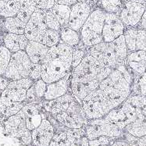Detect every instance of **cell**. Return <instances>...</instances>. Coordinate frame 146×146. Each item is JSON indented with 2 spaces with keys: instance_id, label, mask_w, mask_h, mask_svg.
I'll return each mask as SVG.
<instances>
[{
  "instance_id": "cell-1",
  "label": "cell",
  "mask_w": 146,
  "mask_h": 146,
  "mask_svg": "<svg viewBox=\"0 0 146 146\" xmlns=\"http://www.w3.org/2000/svg\"><path fill=\"white\" fill-rule=\"evenodd\" d=\"M134 73L126 63L113 69L110 74L93 91L102 108L105 115L118 107L132 92Z\"/></svg>"
},
{
  "instance_id": "cell-2",
  "label": "cell",
  "mask_w": 146,
  "mask_h": 146,
  "mask_svg": "<svg viewBox=\"0 0 146 146\" xmlns=\"http://www.w3.org/2000/svg\"><path fill=\"white\" fill-rule=\"evenodd\" d=\"M104 117L123 133L138 138L143 137L146 135V97L131 93Z\"/></svg>"
},
{
  "instance_id": "cell-3",
  "label": "cell",
  "mask_w": 146,
  "mask_h": 146,
  "mask_svg": "<svg viewBox=\"0 0 146 146\" xmlns=\"http://www.w3.org/2000/svg\"><path fill=\"white\" fill-rule=\"evenodd\" d=\"M112 70L104 63L87 53L81 63L72 70L70 92L82 102L88 95L98 88Z\"/></svg>"
},
{
  "instance_id": "cell-4",
  "label": "cell",
  "mask_w": 146,
  "mask_h": 146,
  "mask_svg": "<svg viewBox=\"0 0 146 146\" xmlns=\"http://www.w3.org/2000/svg\"><path fill=\"white\" fill-rule=\"evenodd\" d=\"M43 107L46 113L67 128H84L88 120L81 102L70 91L60 98L45 100Z\"/></svg>"
},
{
  "instance_id": "cell-5",
  "label": "cell",
  "mask_w": 146,
  "mask_h": 146,
  "mask_svg": "<svg viewBox=\"0 0 146 146\" xmlns=\"http://www.w3.org/2000/svg\"><path fill=\"white\" fill-rule=\"evenodd\" d=\"M74 48L60 41L49 48L40 64L42 79L47 84L56 81L72 71V52Z\"/></svg>"
},
{
  "instance_id": "cell-6",
  "label": "cell",
  "mask_w": 146,
  "mask_h": 146,
  "mask_svg": "<svg viewBox=\"0 0 146 146\" xmlns=\"http://www.w3.org/2000/svg\"><path fill=\"white\" fill-rule=\"evenodd\" d=\"M86 52L112 69L126 63L128 55V49L123 35L113 42H102L91 47H86Z\"/></svg>"
},
{
  "instance_id": "cell-7",
  "label": "cell",
  "mask_w": 146,
  "mask_h": 146,
  "mask_svg": "<svg viewBox=\"0 0 146 146\" xmlns=\"http://www.w3.org/2000/svg\"><path fill=\"white\" fill-rule=\"evenodd\" d=\"M106 12L101 8L93 9L80 31L81 42L85 47H91L103 42L102 29Z\"/></svg>"
},
{
  "instance_id": "cell-8",
  "label": "cell",
  "mask_w": 146,
  "mask_h": 146,
  "mask_svg": "<svg viewBox=\"0 0 146 146\" xmlns=\"http://www.w3.org/2000/svg\"><path fill=\"white\" fill-rule=\"evenodd\" d=\"M32 63L26 51H18L12 53L11 60L4 76L10 81L29 78Z\"/></svg>"
},
{
  "instance_id": "cell-9",
  "label": "cell",
  "mask_w": 146,
  "mask_h": 146,
  "mask_svg": "<svg viewBox=\"0 0 146 146\" xmlns=\"http://www.w3.org/2000/svg\"><path fill=\"white\" fill-rule=\"evenodd\" d=\"M84 128L89 140L96 139L101 136L117 137L123 133L116 125L105 119V117L99 119H88Z\"/></svg>"
},
{
  "instance_id": "cell-10",
  "label": "cell",
  "mask_w": 146,
  "mask_h": 146,
  "mask_svg": "<svg viewBox=\"0 0 146 146\" xmlns=\"http://www.w3.org/2000/svg\"><path fill=\"white\" fill-rule=\"evenodd\" d=\"M45 12L46 10L36 9L27 21L24 35L29 41L42 42L43 35L48 29L45 21Z\"/></svg>"
},
{
  "instance_id": "cell-11",
  "label": "cell",
  "mask_w": 146,
  "mask_h": 146,
  "mask_svg": "<svg viewBox=\"0 0 146 146\" xmlns=\"http://www.w3.org/2000/svg\"><path fill=\"white\" fill-rule=\"evenodd\" d=\"M146 9V4L127 0L123 2L119 18L127 28L137 27Z\"/></svg>"
},
{
  "instance_id": "cell-12",
  "label": "cell",
  "mask_w": 146,
  "mask_h": 146,
  "mask_svg": "<svg viewBox=\"0 0 146 146\" xmlns=\"http://www.w3.org/2000/svg\"><path fill=\"white\" fill-rule=\"evenodd\" d=\"M127 27L120 20L119 16L106 13L104 26L102 29L103 42H113L123 35Z\"/></svg>"
},
{
  "instance_id": "cell-13",
  "label": "cell",
  "mask_w": 146,
  "mask_h": 146,
  "mask_svg": "<svg viewBox=\"0 0 146 146\" xmlns=\"http://www.w3.org/2000/svg\"><path fill=\"white\" fill-rule=\"evenodd\" d=\"M3 127L7 135L17 141L31 131L27 129L25 116L22 110L13 116L6 118L3 122Z\"/></svg>"
},
{
  "instance_id": "cell-14",
  "label": "cell",
  "mask_w": 146,
  "mask_h": 146,
  "mask_svg": "<svg viewBox=\"0 0 146 146\" xmlns=\"http://www.w3.org/2000/svg\"><path fill=\"white\" fill-rule=\"evenodd\" d=\"M92 11V5L89 3L78 2L74 4L71 6L68 27L78 32H80Z\"/></svg>"
},
{
  "instance_id": "cell-15",
  "label": "cell",
  "mask_w": 146,
  "mask_h": 146,
  "mask_svg": "<svg viewBox=\"0 0 146 146\" xmlns=\"http://www.w3.org/2000/svg\"><path fill=\"white\" fill-rule=\"evenodd\" d=\"M56 133V130L47 117L42 119L41 124L31 131L33 146H48Z\"/></svg>"
},
{
  "instance_id": "cell-16",
  "label": "cell",
  "mask_w": 146,
  "mask_h": 146,
  "mask_svg": "<svg viewBox=\"0 0 146 146\" xmlns=\"http://www.w3.org/2000/svg\"><path fill=\"white\" fill-rule=\"evenodd\" d=\"M123 35L128 52L145 49L146 30L138 27H128Z\"/></svg>"
},
{
  "instance_id": "cell-17",
  "label": "cell",
  "mask_w": 146,
  "mask_h": 146,
  "mask_svg": "<svg viewBox=\"0 0 146 146\" xmlns=\"http://www.w3.org/2000/svg\"><path fill=\"white\" fill-rule=\"evenodd\" d=\"M70 74L71 72L64 78L48 84L44 96V100L46 101L53 100L64 96L68 92L70 91Z\"/></svg>"
},
{
  "instance_id": "cell-18",
  "label": "cell",
  "mask_w": 146,
  "mask_h": 146,
  "mask_svg": "<svg viewBox=\"0 0 146 146\" xmlns=\"http://www.w3.org/2000/svg\"><path fill=\"white\" fill-rule=\"evenodd\" d=\"M126 64L134 74L146 73V51L137 50L129 52Z\"/></svg>"
},
{
  "instance_id": "cell-19",
  "label": "cell",
  "mask_w": 146,
  "mask_h": 146,
  "mask_svg": "<svg viewBox=\"0 0 146 146\" xmlns=\"http://www.w3.org/2000/svg\"><path fill=\"white\" fill-rule=\"evenodd\" d=\"M29 42V39L25 35H17L9 32L3 38V45L12 53L21 50L25 51Z\"/></svg>"
},
{
  "instance_id": "cell-20",
  "label": "cell",
  "mask_w": 146,
  "mask_h": 146,
  "mask_svg": "<svg viewBox=\"0 0 146 146\" xmlns=\"http://www.w3.org/2000/svg\"><path fill=\"white\" fill-rule=\"evenodd\" d=\"M49 48L42 42L30 41L25 49L32 63H41L48 53Z\"/></svg>"
},
{
  "instance_id": "cell-21",
  "label": "cell",
  "mask_w": 146,
  "mask_h": 146,
  "mask_svg": "<svg viewBox=\"0 0 146 146\" xmlns=\"http://www.w3.org/2000/svg\"><path fill=\"white\" fill-rule=\"evenodd\" d=\"M60 33L61 41L73 48L78 46L81 43L80 32L73 30L68 26L61 27Z\"/></svg>"
},
{
  "instance_id": "cell-22",
  "label": "cell",
  "mask_w": 146,
  "mask_h": 146,
  "mask_svg": "<svg viewBox=\"0 0 146 146\" xmlns=\"http://www.w3.org/2000/svg\"><path fill=\"white\" fill-rule=\"evenodd\" d=\"M50 9L52 11L54 15L56 16V17L57 18L59 23L61 25V27L68 26L71 6L56 3L55 6Z\"/></svg>"
},
{
  "instance_id": "cell-23",
  "label": "cell",
  "mask_w": 146,
  "mask_h": 146,
  "mask_svg": "<svg viewBox=\"0 0 146 146\" xmlns=\"http://www.w3.org/2000/svg\"><path fill=\"white\" fill-rule=\"evenodd\" d=\"M37 9L35 0H21V9L17 13V17L20 20L27 24L31 16Z\"/></svg>"
},
{
  "instance_id": "cell-24",
  "label": "cell",
  "mask_w": 146,
  "mask_h": 146,
  "mask_svg": "<svg viewBox=\"0 0 146 146\" xmlns=\"http://www.w3.org/2000/svg\"><path fill=\"white\" fill-rule=\"evenodd\" d=\"M26 24V23L20 20L17 16L5 18L4 21V26L6 31L9 33L17 35H24Z\"/></svg>"
},
{
  "instance_id": "cell-25",
  "label": "cell",
  "mask_w": 146,
  "mask_h": 146,
  "mask_svg": "<svg viewBox=\"0 0 146 146\" xmlns=\"http://www.w3.org/2000/svg\"><path fill=\"white\" fill-rule=\"evenodd\" d=\"M110 146H138V137L128 133H123L119 136L111 137Z\"/></svg>"
},
{
  "instance_id": "cell-26",
  "label": "cell",
  "mask_w": 146,
  "mask_h": 146,
  "mask_svg": "<svg viewBox=\"0 0 146 146\" xmlns=\"http://www.w3.org/2000/svg\"><path fill=\"white\" fill-rule=\"evenodd\" d=\"M131 93L146 97V73L142 74H134Z\"/></svg>"
},
{
  "instance_id": "cell-27",
  "label": "cell",
  "mask_w": 146,
  "mask_h": 146,
  "mask_svg": "<svg viewBox=\"0 0 146 146\" xmlns=\"http://www.w3.org/2000/svg\"><path fill=\"white\" fill-rule=\"evenodd\" d=\"M101 9L106 13L119 15L123 2L121 0H99Z\"/></svg>"
},
{
  "instance_id": "cell-28",
  "label": "cell",
  "mask_w": 146,
  "mask_h": 146,
  "mask_svg": "<svg viewBox=\"0 0 146 146\" xmlns=\"http://www.w3.org/2000/svg\"><path fill=\"white\" fill-rule=\"evenodd\" d=\"M60 41H61V38H60V31L52 30V29L48 28L45 31V35H43L41 42L46 46H48V48H52L55 45H56Z\"/></svg>"
},
{
  "instance_id": "cell-29",
  "label": "cell",
  "mask_w": 146,
  "mask_h": 146,
  "mask_svg": "<svg viewBox=\"0 0 146 146\" xmlns=\"http://www.w3.org/2000/svg\"><path fill=\"white\" fill-rule=\"evenodd\" d=\"M21 0H10L5 6V8L0 13V16L3 17H16L21 9Z\"/></svg>"
},
{
  "instance_id": "cell-30",
  "label": "cell",
  "mask_w": 146,
  "mask_h": 146,
  "mask_svg": "<svg viewBox=\"0 0 146 146\" xmlns=\"http://www.w3.org/2000/svg\"><path fill=\"white\" fill-rule=\"evenodd\" d=\"M24 102H13L7 106L0 104V113L3 115L6 119L9 116L18 113L22 110V108L24 107Z\"/></svg>"
},
{
  "instance_id": "cell-31",
  "label": "cell",
  "mask_w": 146,
  "mask_h": 146,
  "mask_svg": "<svg viewBox=\"0 0 146 146\" xmlns=\"http://www.w3.org/2000/svg\"><path fill=\"white\" fill-rule=\"evenodd\" d=\"M12 52L4 45H0V75H4L11 60Z\"/></svg>"
},
{
  "instance_id": "cell-32",
  "label": "cell",
  "mask_w": 146,
  "mask_h": 146,
  "mask_svg": "<svg viewBox=\"0 0 146 146\" xmlns=\"http://www.w3.org/2000/svg\"><path fill=\"white\" fill-rule=\"evenodd\" d=\"M86 54L87 52L85 46L84 48L78 47V45L74 47L72 52V68L74 69L76 66H78L83 60L84 56H86Z\"/></svg>"
},
{
  "instance_id": "cell-33",
  "label": "cell",
  "mask_w": 146,
  "mask_h": 146,
  "mask_svg": "<svg viewBox=\"0 0 146 146\" xmlns=\"http://www.w3.org/2000/svg\"><path fill=\"white\" fill-rule=\"evenodd\" d=\"M35 81L31 78H22L17 81H10L8 85V88H23V89L28 90Z\"/></svg>"
},
{
  "instance_id": "cell-34",
  "label": "cell",
  "mask_w": 146,
  "mask_h": 146,
  "mask_svg": "<svg viewBox=\"0 0 146 146\" xmlns=\"http://www.w3.org/2000/svg\"><path fill=\"white\" fill-rule=\"evenodd\" d=\"M45 21L47 27L49 29L56 31H60L61 29V25L51 9L46 10L45 12Z\"/></svg>"
},
{
  "instance_id": "cell-35",
  "label": "cell",
  "mask_w": 146,
  "mask_h": 146,
  "mask_svg": "<svg viewBox=\"0 0 146 146\" xmlns=\"http://www.w3.org/2000/svg\"><path fill=\"white\" fill-rule=\"evenodd\" d=\"M47 84H48L43 81L42 78L34 82L36 96H37V98H38V100L44 99V96H45L46 88H47Z\"/></svg>"
},
{
  "instance_id": "cell-36",
  "label": "cell",
  "mask_w": 146,
  "mask_h": 146,
  "mask_svg": "<svg viewBox=\"0 0 146 146\" xmlns=\"http://www.w3.org/2000/svg\"><path fill=\"white\" fill-rule=\"evenodd\" d=\"M111 137L108 136H101L96 139L89 140V146H110Z\"/></svg>"
},
{
  "instance_id": "cell-37",
  "label": "cell",
  "mask_w": 146,
  "mask_h": 146,
  "mask_svg": "<svg viewBox=\"0 0 146 146\" xmlns=\"http://www.w3.org/2000/svg\"><path fill=\"white\" fill-rule=\"evenodd\" d=\"M41 78H42V66L40 63H32L29 78L35 81L38 79H41Z\"/></svg>"
},
{
  "instance_id": "cell-38",
  "label": "cell",
  "mask_w": 146,
  "mask_h": 146,
  "mask_svg": "<svg viewBox=\"0 0 146 146\" xmlns=\"http://www.w3.org/2000/svg\"><path fill=\"white\" fill-rule=\"evenodd\" d=\"M37 9H43V10H48L52 9L56 2L55 0H35Z\"/></svg>"
},
{
  "instance_id": "cell-39",
  "label": "cell",
  "mask_w": 146,
  "mask_h": 146,
  "mask_svg": "<svg viewBox=\"0 0 146 146\" xmlns=\"http://www.w3.org/2000/svg\"><path fill=\"white\" fill-rule=\"evenodd\" d=\"M39 101L38 98H37L36 96L35 90L33 84L31 87L27 91V95H26V100L24 102V103H29V102H34Z\"/></svg>"
},
{
  "instance_id": "cell-40",
  "label": "cell",
  "mask_w": 146,
  "mask_h": 146,
  "mask_svg": "<svg viewBox=\"0 0 146 146\" xmlns=\"http://www.w3.org/2000/svg\"><path fill=\"white\" fill-rule=\"evenodd\" d=\"M10 82V80L6 78L4 75H0V90L3 92L5 90L9 85V83Z\"/></svg>"
},
{
  "instance_id": "cell-41",
  "label": "cell",
  "mask_w": 146,
  "mask_h": 146,
  "mask_svg": "<svg viewBox=\"0 0 146 146\" xmlns=\"http://www.w3.org/2000/svg\"><path fill=\"white\" fill-rule=\"evenodd\" d=\"M56 4H61V5H66V6H72L74 4L78 3L77 0H55Z\"/></svg>"
},
{
  "instance_id": "cell-42",
  "label": "cell",
  "mask_w": 146,
  "mask_h": 146,
  "mask_svg": "<svg viewBox=\"0 0 146 146\" xmlns=\"http://www.w3.org/2000/svg\"><path fill=\"white\" fill-rule=\"evenodd\" d=\"M138 28H141V29H145L146 30V9L145 13H144L143 16H142V18L141 20V22L139 25L137 26Z\"/></svg>"
},
{
  "instance_id": "cell-43",
  "label": "cell",
  "mask_w": 146,
  "mask_h": 146,
  "mask_svg": "<svg viewBox=\"0 0 146 146\" xmlns=\"http://www.w3.org/2000/svg\"><path fill=\"white\" fill-rule=\"evenodd\" d=\"M138 146H146V135L138 138Z\"/></svg>"
},
{
  "instance_id": "cell-44",
  "label": "cell",
  "mask_w": 146,
  "mask_h": 146,
  "mask_svg": "<svg viewBox=\"0 0 146 146\" xmlns=\"http://www.w3.org/2000/svg\"><path fill=\"white\" fill-rule=\"evenodd\" d=\"M77 1L79 3H86L89 4H92V0H77Z\"/></svg>"
},
{
  "instance_id": "cell-45",
  "label": "cell",
  "mask_w": 146,
  "mask_h": 146,
  "mask_svg": "<svg viewBox=\"0 0 146 146\" xmlns=\"http://www.w3.org/2000/svg\"><path fill=\"white\" fill-rule=\"evenodd\" d=\"M121 1H123V2H125V1H127V0H121Z\"/></svg>"
},
{
  "instance_id": "cell-46",
  "label": "cell",
  "mask_w": 146,
  "mask_h": 146,
  "mask_svg": "<svg viewBox=\"0 0 146 146\" xmlns=\"http://www.w3.org/2000/svg\"><path fill=\"white\" fill-rule=\"evenodd\" d=\"M145 51H146V44H145Z\"/></svg>"
},
{
  "instance_id": "cell-47",
  "label": "cell",
  "mask_w": 146,
  "mask_h": 146,
  "mask_svg": "<svg viewBox=\"0 0 146 146\" xmlns=\"http://www.w3.org/2000/svg\"><path fill=\"white\" fill-rule=\"evenodd\" d=\"M30 146H33V145H30Z\"/></svg>"
}]
</instances>
